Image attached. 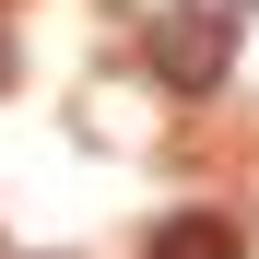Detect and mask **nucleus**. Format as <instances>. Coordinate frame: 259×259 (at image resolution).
<instances>
[{
	"instance_id": "obj_1",
	"label": "nucleus",
	"mask_w": 259,
	"mask_h": 259,
	"mask_svg": "<svg viewBox=\"0 0 259 259\" xmlns=\"http://www.w3.org/2000/svg\"><path fill=\"white\" fill-rule=\"evenodd\" d=\"M224 59H236L224 12H165V24H153V71L177 82V95H212V82H224Z\"/></svg>"
},
{
	"instance_id": "obj_2",
	"label": "nucleus",
	"mask_w": 259,
	"mask_h": 259,
	"mask_svg": "<svg viewBox=\"0 0 259 259\" xmlns=\"http://www.w3.org/2000/svg\"><path fill=\"white\" fill-rule=\"evenodd\" d=\"M153 259H247V236L224 224V212H165V224H153Z\"/></svg>"
}]
</instances>
